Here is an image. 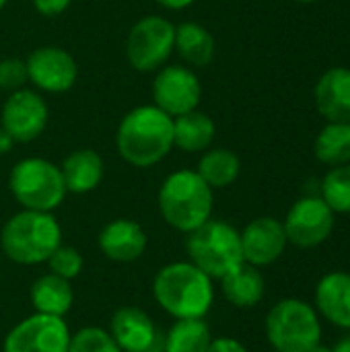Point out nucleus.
I'll list each match as a JSON object with an SVG mask.
<instances>
[{
	"label": "nucleus",
	"instance_id": "1",
	"mask_svg": "<svg viewBox=\"0 0 350 352\" xmlns=\"http://www.w3.org/2000/svg\"><path fill=\"white\" fill-rule=\"evenodd\" d=\"M157 305L173 320H204L215 303L212 278L188 262H171L153 278Z\"/></svg>",
	"mask_w": 350,
	"mask_h": 352
},
{
	"label": "nucleus",
	"instance_id": "2",
	"mask_svg": "<svg viewBox=\"0 0 350 352\" xmlns=\"http://www.w3.org/2000/svg\"><path fill=\"white\" fill-rule=\"evenodd\" d=\"M118 151L134 167H153L173 146V118L157 105H140L124 116L118 128Z\"/></svg>",
	"mask_w": 350,
	"mask_h": 352
},
{
	"label": "nucleus",
	"instance_id": "3",
	"mask_svg": "<svg viewBox=\"0 0 350 352\" xmlns=\"http://www.w3.org/2000/svg\"><path fill=\"white\" fill-rule=\"evenodd\" d=\"M60 243L62 229L52 212L23 208L12 214L0 231V248L4 256L19 266L47 262Z\"/></svg>",
	"mask_w": 350,
	"mask_h": 352
},
{
	"label": "nucleus",
	"instance_id": "4",
	"mask_svg": "<svg viewBox=\"0 0 350 352\" xmlns=\"http://www.w3.org/2000/svg\"><path fill=\"white\" fill-rule=\"evenodd\" d=\"M212 188L198 171L182 169L171 173L159 190V210L163 221L175 231L190 233L212 214Z\"/></svg>",
	"mask_w": 350,
	"mask_h": 352
},
{
	"label": "nucleus",
	"instance_id": "5",
	"mask_svg": "<svg viewBox=\"0 0 350 352\" xmlns=\"http://www.w3.org/2000/svg\"><path fill=\"white\" fill-rule=\"evenodd\" d=\"M266 338L276 352H307L322 344V322L307 301L283 299L270 307L264 322Z\"/></svg>",
	"mask_w": 350,
	"mask_h": 352
},
{
	"label": "nucleus",
	"instance_id": "6",
	"mask_svg": "<svg viewBox=\"0 0 350 352\" xmlns=\"http://www.w3.org/2000/svg\"><path fill=\"white\" fill-rule=\"evenodd\" d=\"M186 252L190 262L212 280L223 278L229 270L243 262L239 231L231 223L217 219H208L204 225L188 233Z\"/></svg>",
	"mask_w": 350,
	"mask_h": 352
},
{
	"label": "nucleus",
	"instance_id": "7",
	"mask_svg": "<svg viewBox=\"0 0 350 352\" xmlns=\"http://www.w3.org/2000/svg\"><path fill=\"white\" fill-rule=\"evenodd\" d=\"M8 186L14 200L25 210L52 212L66 196L60 167L39 157L19 161L10 171Z\"/></svg>",
	"mask_w": 350,
	"mask_h": 352
},
{
	"label": "nucleus",
	"instance_id": "8",
	"mask_svg": "<svg viewBox=\"0 0 350 352\" xmlns=\"http://www.w3.org/2000/svg\"><path fill=\"white\" fill-rule=\"evenodd\" d=\"M175 50V27L163 16H142L128 35L126 56L134 70L151 72L167 62Z\"/></svg>",
	"mask_w": 350,
	"mask_h": 352
},
{
	"label": "nucleus",
	"instance_id": "9",
	"mask_svg": "<svg viewBox=\"0 0 350 352\" xmlns=\"http://www.w3.org/2000/svg\"><path fill=\"white\" fill-rule=\"evenodd\" d=\"M70 336L64 318L33 314L10 328L2 352H68Z\"/></svg>",
	"mask_w": 350,
	"mask_h": 352
},
{
	"label": "nucleus",
	"instance_id": "10",
	"mask_svg": "<svg viewBox=\"0 0 350 352\" xmlns=\"http://www.w3.org/2000/svg\"><path fill=\"white\" fill-rule=\"evenodd\" d=\"M287 241L299 250H314L328 241L334 229V212L322 196L297 200L283 223Z\"/></svg>",
	"mask_w": 350,
	"mask_h": 352
},
{
	"label": "nucleus",
	"instance_id": "11",
	"mask_svg": "<svg viewBox=\"0 0 350 352\" xmlns=\"http://www.w3.org/2000/svg\"><path fill=\"white\" fill-rule=\"evenodd\" d=\"M202 87L198 76L184 66L163 68L153 82L155 105L171 118L194 111L200 103Z\"/></svg>",
	"mask_w": 350,
	"mask_h": 352
},
{
	"label": "nucleus",
	"instance_id": "12",
	"mask_svg": "<svg viewBox=\"0 0 350 352\" xmlns=\"http://www.w3.org/2000/svg\"><path fill=\"white\" fill-rule=\"evenodd\" d=\"M47 124L45 101L27 89L12 91L2 107V128L14 138V142H29L37 138Z\"/></svg>",
	"mask_w": 350,
	"mask_h": 352
},
{
	"label": "nucleus",
	"instance_id": "13",
	"mask_svg": "<svg viewBox=\"0 0 350 352\" xmlns=\"http://www.w3.org/2000/svg\"><path fill=\"white\" fill-rule=\"evenodd\" d=\"M27 76L29 80L47 91V93H64L76 80V62L74 58L60 47H39L27 58Z\"/></svg>",
	"mask_w": 350,
	"mask_h": 352
},
{
	"label": "nucleus",
	"instance_id": "14",
	"mask_svg": "<svg viewBox=\"0 0 350 352\" xmlns=\"http://www.w3.org/2000/svg\"><path fill=\"white\" fill-rule=\"evenodd\" d=\"M239 235H241L243 262L256 268L270 266L276 260H281V256L289 245L283 223L272 217L254 219Z\"/></svg>",
	"mask_w": 350,
	"mask_h": 352
},
{
	"label": "nucleus",
	"instance_id": "15",
	"mask_svg": "<svg viewBox=\"0 0 350 352\" xmlns=\"http://www.w3.org/2000/svg\"><path fill=\"white\" fill-rule=\"evenodd\" d=\"M97 245L107 260L118 264H130L146 252L149 237L136 221L116 219L99 231Z\"/></svg>",
	"mask_w": 350,
	"mask_h": 352
},
{
	"label": "nucleus",
	"instance_id": "16",
	"mask_svg": "<svg viewBox=\"0 0 350 352\" xmlns=\"http://www.w3.org/2000/svg\"><path fill=\"white\" fill-rule=\"evenodd\" d=\"M107 332L122 352L153 351L157 342V328L151 316L134 305H124L116 309L109 320Z\"/></svg>",
	"mask_w": 350,
	"mask_h": 352
},
{
	"label": "nucleus",
	"instance_id": "17",
	"mask_svg": "<svg viewBox=\"0 0 350 352\" xmlns=\"http://www.w3.org/2000/svg\"><path fill=\"white\" fill-rule=\"evenodd\" d=\"M316 311L336 328L350 330V272L334 270L316 287Z\"/></svg>",
	"mask_w": 350,
	"mask_h": 352
},
{
	"label": "nucleus",
	"instance_id": "18",
	"mask_svg": "<svg viewBox=\"0 0 350 352\" xmlns=\"http://www.w3.org/2000/svg\"><path fill=\"white\" fill-rule=\"evenodd\" d=\"M316 107L328 122L350 124V70L334 66L316 85Z\"/></svg>",
	"mask_w": 350,
	"mask_h": 352
},
{
	"label": "nucleus",
	"instance_id": "19",
	"mask_svg": "<svg viewBox=\"0 0 350 352\" xmlns=\"http://www.w3.org/2000/svg\"><path fill=\"white\" fill-rule=\"evenodd\" d=\"M221 280V291L223 297L239 309H250L256 307L266 293V280L260 272V268L241 262L233 270H229Z\"/></svg>",
	"mask_w": 350,
	"mask_h": 352
},
{
	"label": "nucleus",
	"instance_id": "20",
	"mask_svg": "<svg viewBox=\"0 0 350 352\" xmlns=\"http://www.w3.org/2000/svg\"><path fill=\"white\" fill-rule=\"evenodd\" d=\"M60 173H62L66 192L87 194L101 184L103 159L93 148H78L62 161Z\"/></svg>",
	"mask_w": 350,
	"mask_h": 352
},
{
	"label": "nucleus",
	"instance_id": "21",
	"mask_svg": "<svg viewBox=\"0 0 350 352\" xmlns=\"http://www.w3.org/2000/svg\"><path fill=\"white\" fill-rule=\"evenodd\" d=\"M29 301L35 314L64 318L72 309V303H74L72 285L70 280L60 278L52 272L41 274L39 278L33 280L29 289Z\"/></svg>",
	"mask_w": 350,
	"mask_h": 352
},
{
	"label": "nucleus",
	"instance_id": "22",
	"mask_svg": "<svg viewBox=\"0 0 350 352\" xmlns=\"http://www.w3.org/2000/svg\"><path fill=\"white\" fill-rule=\"evenodd\" d=\"M215 140V122L194 109L184 116L173 118V146L186 153H200L206 151Z\"/></svg>",
	"mask_w": 350,
	"mask_h": 352
},
{
	"label": "nucleus",
	"instance_id": "23",
	"mask_svg": "<svg viewBox=\"0 0 350 352\" xmlns=\"http://www.w3.org/2000/svg\"><path fill=\"white\" fill-rule=\"evenodd\" d=\"M175 50L192 66H208L215 58V39L198 23L175 27Z\"/></svg>",
	"mask_w": 350,
	"mask_h": 352
},
{
	"label": "nucleus",
	"instance_id": "24",
	"mask_svg": "<svg viewBox=\"0 0 350 352\" xmlns=\"http://www.w3.org/2000/svg\"><path fill=\"white\" fill-rule=\"evenodd\" d=\"M212 332L204 320H175L165 336V352H206Z\"/></svg>",
	"mask_w": 350,
	"mask_h": 352
},
{
	"label": "nucleus",
	"instance_id": "25",
	"mask_svg": "<svg viewBox=\"0 0 350 352\" xmlns=\"http://www.w3.org/2000/svg\"><path fill=\"white\" fill-rule=\"evenodd\" d=\"M239 171H241L239 157L227 148H212V151L204 153V157L200 159V165H198V175L212 190L231 186L239 177Z\"/></svg>",
	"mask_w": 350,
	"mask_h": 352
},
{
	"label": "nucleus",
	"instance_id": "26",
	"mask_svg": "<svg viewBox=\"0 0 350 352\" xmlns=\"http://www.w3.org/2000/svg\"><path fill=\"white\" fill-rule=\"evenodd\" d=\"M316 157L320 163L338 167L350 163V124L328 122L316 138Z\"/></svg>",
	"mask_w": 350,
	"mask_h": 352
},
{
	"label": "nucleus",
	"instance_id": "27",
	"mask_svg": "<svg viewBox=\"0 0 350 352\" xmlns=\"http://www.w3.org/2000/svg\"><path fill=\"white\" fill-rule=\"evenodd\" d=\"M322 198L334 214H350V163L328 171L322 182Z\"/></svg>",
	"mask_w": 350,
	"mask_h": 352
},
{
	"label": "nucleus",
	"instance_id": "28",
	"mask_svg": "<svg viewBox=\"0 0 350 352\" xmlns=\"http://www.w3.org/2000/svg\"><path fill=\"white\" fill-rule=\"evenodd\" d=\"M68 352H122L111 334L99 326L80 328L70 336Z\"/></svg>",
	"mask_w": 350,
	"mask_h": 352
},
{
	"label": "nucleus",
	"instance_id": "29",
	"mask_svg": "<svg viewBox=\"0 0 350 352\" xmlns=\"http://www.w3.org/2000/svg\"><path fill=\"white\" fill-rule=\"evenodd\" d=\"M45 264L50 266L52 274H56L60 278H66V280H72L83 272L85 260H83V256H80V252L76 248L60 243L56 248V252L47 258Z\"/></svg>",
	"mask_w": 350,
	"mask_h": 352
},
{
	"label": "nucleus",
	"instance_id": "30",
	"mask_svg": "<svg viewBox=\"0 0 350 352\" xmlns=\"http://www.w3.org/2000/svg\"><path fill=\"white\" fill-rule=\"evenodd\" d=\"M29 80L27 76V64L19 58H6L0 62V89L6 91H19L25 82Z\"/></svg>",
	"mask_w": 350,
	"mask_h": 352
},
{
	"label": "nucleus",
	"instance_id": "31",
	"mask_svg": "<svg viewBox=\"0 0 350 352\" xmlns=\"http://www.w3.org/2000/svg\"><path fill=\"white\" fill-rule=\"evenodd\" d=\"M206 352H248V349L231 336H221V338H212Z\"/></svg>",
	"mask_w": 350,
	"mask_h": 352
},
{
	"label": "nucleus",
	"instance_id": "32",
	"mask_svg": "<svg viewBox=\"0 0 350 352\" xmlns=\"http://www.w3.org/2000/svg\"><path fill=\"white\" fill-rule=\"evenodd\" d=\"M70 0H33V6L43 14V16H56L68 8Z\"/></svg>",
	"mask_w": 350,
	"mask_h": 352
},
{
	"label": "nucleus",
	"instance_id": "33",
	"mask_svg": "<svg viewBox=\"0 0 350 352\" xmlns=\"http://www.w3.org/2000/svg\"><path fill=\"white\" fill-rule=\"evenodd\" d=\"M12 144H14V138L4 128H0V155H6L12 148Z\"/></svg>",
	"mask_w": 350,
	"mask_h": 352
},
{
	"label": "nucleus",
	"instance_id": "34",
	"mask_svg": "<svg viewBox=\"0 0 350 352\" xmlns=\"http://www.w3.org/2000/svg\"><path fill=\"white\" fill-rule=\"evenodd\" d=\"M161 6H167V8H171V10H179V8H186V6H190L194 0H157Z\"/></svg>",
	"mask_w": 350,
	"mask_h": 352
},
{
	"label": "nucleus",
	"instance_id": "35",
	"mask_svg": "<svg viewBox=\"0 0 350 352\" xmlns=\"http://www.w3.org/2000/svg\"><path fill=\"white\" fill-rule=\"evenodd\" d=\"M332 352H350V334L349 336H344L342 340H338L336 344H334V349H330Z\"/></svg>",
	"mask_w": 350,
	"mask_h": 352
},
{
	"label": "nucleus",
	"instance_id": "36",
	"mask_svg": "<svg viewBox=\"0 0 350 352\" xmlns=\"http://www.w3.org/2000/svg\"><path fill=\"white\" fill-rule=\"evenodd\" d=\"M307 352H332L328 346H322V344H318V346H314L311 351H307Z\"/></svg>",
	"mask_w": 350,
	"mask_h": 352
},
{
	"label": "nucleus",
	"instance_id": "37",
	"mask_svg": "<svg viewBox=\"0 0 350 352\" xmlns=\"http://www.w3.org/2000/svg\"><path fill=\"white\" fill-rule=\"evenodd\" d=\"M295 2H303V4H309V2H318V0H295Z\"/></svg>",
	"mask_w": 350,
	"mask_h": 352
},
{
	"label": "nucleus",
	"instance_id": "38",
	"mask_svg": "<svg viewBox=\"0 0 350 352\" xmlns=\"http://www.w3.org/2000/svg\"><path fill=\"white\" fill-rule=\"evenodd\" d=\"M4 4H6V0H0V8H2Z\"/></svg>",
	"mask_w": 350,
	"mask_h": 352
},
{
	"label": "nucleus",
	"instance_id": "39",
	"mask_svg": "<svg viewBox=\"0 0 350 352\" xmlns=\"http://www.w3.org/2000/svg\"><path fill=\"white\" fill-rule=\"evenodd\" d=\"M146 352H157V351H146Z\"/></svg>",
	"mask_w": 350,
	"mask_h": 352
}]
</instances>
